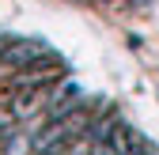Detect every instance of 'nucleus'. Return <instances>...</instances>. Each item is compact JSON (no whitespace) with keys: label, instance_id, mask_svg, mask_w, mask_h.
I'll use <instances>...</instances> for the list:
<instances>
[{"label":"nucleus","instance_id":"1","mask_svg":"<svg viewBox=\"0 0 159 155\" xmlns=\"http://www.w3.org/2000/svg\"><path fill=\"white\" fill-rule=\"evenodd\" d=\"M46 57H53V53L42 42H30V38H0V61L8 68H15V72H27L34 64H42Z\"/></svg>","mask_w":159,"mask_h":155}]
</instances>
